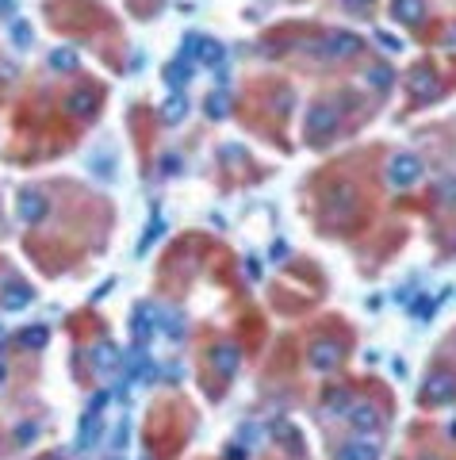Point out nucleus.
<instances>
[{"instance_id": "aec40b11", "label": "nucleus", "mask_w": 456, "mask_h": 460, "mask_svg": "<svg viewBox=\"0 0 456 460\" xmlns=\"http://www.w3.org/2000/svg\"><path fill=\"white\" fill-rule=\"evenodd\" d=\"M196 62H204V65H211V69H215V65L226 62V46L218 39H204V43H199V58Z\"/></svg>"}, {"instance_id": "473e14b6", "label": "nucleus", "mask_w": 456, "mask_h": 460, "mask_svg": "<svg viewBox=\"0 0 456 460\" xmlns=\"http://www.w3.org/2000/svg\"><path fill=\"white\" fill-rule=\"evenodd\" d=\"M376 39L384 43V50H403V39H395V35H387V31H379Z\"/></svg>"}, {"instance_id": "e433bc0d", "label": "nucleus", "mask_w": 456, "mask_h": 460, "mask_svg": "<svg viewBox=\"0 0 456 460\" xmlns=\"http://www.w3.org/2000/svg\"><path fill=\"white\" fill-rule=\"evenodd\" d=\"M341 4H345V8H353V12H365V8L372 4V0H341Z\"/></svg>"}, {"instance_id": "a211bd4d", "label": "nucleus", "mask_w": 456, "mask_h": 460, "mask_svg": "<svg viewBox=\"0 0 456 460\" xmlns=\"http://www.w3.org/2000/svg\"><path fill=\"white\" fill-rule=\"evenodd\" d=\"M188 116V96L184 92H173V96L161 104V123H180Z\"/></svg>"}, {"instance_id": "2eb2a0df", "label": "nucleus", "mask_w": 456, "mask_h": 460, "mask_svg": "<svg viewBox=\"0 0 456 460\" xmlns=\"http://www.w3.org/2000/svg\"><path fill=\"white\" fill-rule=\"evenodd\" d=\"M391 16L403 23H422L426 20V0H391Z\"/></svg>"}, {"instance_id": "4468645a", "label": "nucleus", "mask_w": 456, "mask_h": 460, "mask_svg": "<svg viewBox=\"0 0 456 460\" xmlns=\"http://www.w3.org/2000/svg\"><path fill=\"white\" fill-rule=\"evenodd\" d=\"M65 108H69V116H77V119H92L96 116V96H92V89H77V92H69Z\"/></svg>"}, {"instance_id": "9b49d317", "label": "nucleus", "mask_w": 456, "mask_h": 460, "mask_svg": "<svg viewBox=\"0 0 456 460\" xmlns=\"http://www.w3.org/2000/svg\"><path fill=\"white\" fill-rule=\"evenodd\" d=\"M150 318H161V322H154L161 334H169L173 342H180L184 337V318H180V311H173V307H146Z\"/></svg>"}, {"instance_id": "2f4dec72", "label": "nucleus", "mask_w": 456, "mask_h": 460, "mask_svg": "<svg viewBox=\"0 0 456 460\" xmlns=\"http://www.w3.org/2000/svg\"><path fill=\"white\" fill-rule=\"evenodd\" d=\"M161 173H169V176L180 173V157L177 154H165V157H161Z\"/></svg>"}, {"instance_id": "20e7f679", "label": "nucleus", "mask_w": 456, "mask_h": 460, "mask_svg": "<svg viewBox=\"0 0 456 460\" xmlns=\"http://www.w3.org/2000/svg\"><path fill=\"white\" fill-rule=\"evenodd\" d=\"M456 399V372L449 369H437L430 380H426V388H422V403H452Z\"/></svg>"}, {"instance_id": "39448f33", "label": "nucleus", "mask_w": 456, "mask_h": 460, "mask_svg": "<svg viewBox=\"0 0 456 460\" xmlns=\"http://www.w3.org/2000/svg\"><path fill=\"white\" fill-rule=\"evenodd\" d=\"M307 364L315 372H330L341 364V342H334V337H318V342H311L307 349Z\"/></svg>"}, {"instance_id": "7c9ffc66", "label": "nucleus", "mask_w": 456, "mask_h": 460, "mask_svg": "<svg viewBox=\"0 0 456 460\" xmlns=\"http://www.w3.org/2000/svg\"><path fill=\"white\" fill-rule=\"evenodd\" d=\"M161 230H165V223H161V219H154V223H150V234H146V238H142V246H138V249H146L150 242H157V238H161Z\"/></svg>"}, {"instance_id": "7ed1b4c3", "label": "nucleus", "mask_w": 456, "mask_h": 460, "mask_svg": "<svg viewBox=\"0 0 456 460\" xmlns=\"http://www.w3.org/2000/svg\"><path fill=\"white\" fill-rule=\"evenodd\" d=\"M360 46H365V39L353 31H330L326 39H322V58L326 62H345V58H357L360 54Z\"/></svg>"}, {"instance_id": "72a5a7b5", "label": "nucleus", "mask_w": 456, "mask_h": 460, "mask_svg": "<svg viewBox=\"0 0 456 460\" xmlns=\"http://www.w3.org/2000/svg\"><path fill=\"white\" fill-rule=\"evenodd\" d=\"M127 441H130V426H127V422H123V426L116 430V437H111V445H116V449H123V445H127Z\"/></svg>"}, {"instance_id": "1a4fd4ad", "label": "nucleus", "mask_w": 456, "mask_h": 460, "mask_svg": "<svg viewBox=\"0 0 456 460\" xmlns=\"http://www.w3.org/2000/svg\"><path fill=\"white\" fill-rule=\"evenodd\" d=\"M345 422L357 430V434H376V430H379V410L372 407V403H353Z\"/></svg>"}, {"instance_id": "f257e3e1", "label": "nucleus", "mask_w": 456, "mask_h": 460, "mask_svg": "<svg viewBox=\"0 0 456 460\" xmlns=\"http://www.w3.org/2000/svg\"><path fill=\"white\" fill-rule=\"evenodd\" d=\"M338 130V108L334 104H311L307 108V123H303V135L311 142H326Z\"/></svg>"}, {"instance_id": "bb28decb", "label": "nucleus", "mask_w": 456, "mask_h": 460, "mask_svg": "<svg viewBox=\"0 0 456 460\" xmlns=\"http://www.w3.org/2000/svg\"><path fill=\"white\" fill-rule=\"evenodd\" d=\"M199 43H204V35H184V43H180L184 50H180V58H184V62H196V58H199Z\"/></svg>"}, {"instance_id": "c756f323", "label": "nucleus", "mask_w": 456, "mask_h": 460, "mask_svg": "<svg viewBox=\"0 0 456 460\" xmlns=\"http://www.w3.org/2000/svg\"><path fill=\"white\" fill-rule=\"evenodd\" d=\"M441 200L449 203V208L456 203V176H445V181H441Z\"/></svg>"}, {"instance_id": "cd10ccee", "label": "nucleus", "mask_w": 456, "mask_h": 460, "mask_svg": "<svg viewBox=\"0 0 456 460\" xmlns=\"http://www.w3.org/2000/svg\"><path fill=\"white\" fill-rule=\"evenodd\" d=\"M35 437H39V422H20V426H16V441H20V445H31Z\"/></svg>"}, {"instance_id": "c85d7f7f", "label": "nucleus", "mask_w": 456, "mask_h": 460, "mask_svg": "<svg viewBox=\"0 0 456 460\" xmlns=\"http://www.w3.org/2000/svg\"><path fill=\"white\" fill-rule=\"evenodd\" d=\"M108 399H111V396H108V391H96V396H92V399H89V410H84V415H92V418H100V410H104V407H108Z\"/></svg>"}, {"instance_id": "f704fd0d", "label": "nucleus", "mask_w": 456, "mask_h": 460, "mask_svg": "<svg viewBox=\"0 0 456 460\" xmlns=\"http://www.w3.org/2000/svg\"><path fill=\"white\" fill-rule=\"evenodd\" d=\"M414 315H418V318H430V315H433V303H430V299H418V303H414Z\"/></svg>"}, {"instance_id": "b1692460", "label": "nucleus", "mask_w": 456, "mask_h": 460, "mask_svg": "<svg viewBox=\"0 0 456 460\" xmlns=\"http://www.w3.org/2000/svg\"><path fill=\"white\" fill-rule=\"evenodd\" d=\"M20 342L27 345V349H46V342H50V330H46V326H27Z\"/></svg>"}, {"instance_id": "6ab92c4d", "label": "nucleus", "mask_w": 456, "mask_h": 460, "mask_svg": "<svg viewBox=\"0 0 456 460\" xmlns=\"http://www.w3.org/2000/svg\"><path fill=\"white\" fill-rule=\"evenodd\" d=\"M154 330H157V326L150 322V311H146V307H138L135 318H130V334H135V345H146L150 337H154Z\"/></svg>"}, {"instance_id": "423d86ee", "label": "nucleus", "mask_w": 456, "mask_h": 460, "mask_svg": "<svg viewBox=\"0 0 456 460\" xmlns=\"http://www.w3.org/2000/svg\"><path fill=\"white\" fill-rule=\"evenodd\" d=\"M46 211H50V200L39 192V189H23L20 192V203H16V215L27 223V227H35V223L46 219Z\"/></svg>"}, {"instance_id": "5701e85b", "label": "nucleus", "mask_w": 456, "mask_h": 460, "mask_svg": "<svg viewBox=\"0 0 456 460\" xmlns=\"http://www.w3.org/2000/svg\"><path fill=\"white\" fill-rule=\"evenodd\" d=\"M365 77H368V84H372V89H379V92H384V89H391L395 73L387 69V65H368V73H365Z\"/></svg>"}, {"instance_id": "c9c22d12", "label": "nucleus", "mask_w": 456, "mask_h": 460, "mask_svg": "<svg viewBox=\"0 0 456 460\" xmlns=\"http://www.w3.org/2000/svg\"><path fill=\"white\" fill-rule=\"evenodd\" d=\"M16 16V0H0V20H12Z\"/></svg>"}, {"instance_id": "412c9836", "label": "nucleus", "mask_w": 456, "mask_h": 460, "mask_svg": "<svg viewBox=\"0 0 456 460\" xmlns=\"http://www.w3.org/2000/svg\"><path fill=\"white\" fill-rule=\"evenodd\" d=\"M104 434V426H100V418H92V415H84L81 418V434H77V449H92L100 441Z\"/></svg>"}, {"instance_id": "393cba45", "label": "nucleus", "mask_w": 456, "mask_h": 460, "mask_svg": "<svg viewBox=\"0 0 456 460\" xmlns=\"http://www.w3.org/2000/svg\"><path fill=\"white\" fill-rule=\"evenodd\" d=\"M12 43L20 46V50H31V43H35V31H31V23L16 20V23H12Z\"/></svg>"}, {"instance_id": "f3484780", "label": "nucleus", "mask_w": 456, "mask_h": 460, "mask_svg": "<svg viewBox=\"0 0 456 460\" xmlns=\"http://www.w3.org/2000/svg\"><path fill=\"white\" fill-rule=\"evenodd\" d=\"M406 89L414 92V96H437V81H433V73L430 69H414L411 77H406Z\"/></svg>"}, {"instance_id": "4be33fe9", "label": "nucleus", "mask_w": 456, "mask_h": 460, "mask_svg": "<svg viewBox=\"0 0 456 460\" xmlns=\"http://www.w3.org/2000/svg\"><path fill=\"white\" fill-rule=\"evenodd\" d=\"M204 108H207V116H211V119H226V116H230V96H226V92H211Z\"/></svg>"}, {"instance_id": "4c0bfd02", "label": "nucleus", "mask_w": 456, "mask_h": 460, "mask_svg": "<svg viewBox=\"0 0 456 460\" xmlns=\"http://www.w3.org/2000/svg\"><path fill=\"white\" fill-rule=\"evenodd\" d=\"M4 383H8V364L0 361V388H4Z\"/></svg>"}, {"instance_id": "a878e982", "label": "nucleus", "mask_w": 456, "mask_h": 460, "mask_svg": "<svg viewBox=\"0 0 456 460\" xmlns=\"http://www.w3.org/2000/svg\"><path fill=\"white\" fill-rule=\"evenodd\" d=\"M50 65L54 69H77V54L73 50H50Z\"/></svg>"}, {"instance_id": "f03ea898", "label": "nucleus", "mask_w": 456, "mask_h": 460, "mask_svg": "<svg viewBox=\"0 0 456 460\" xmlns=\"http://www.w3.org/2000/svg\"><path fill=\"white\" fill-rule=\"evenodd\" d=\"M426 165L418 154H395L391 162H387V181L395 184V189H411V184L422 181Z\"/></svg>"}, {"instance_id": "dca6fc26", "label": "nucleus", "mask_w": 456, "mask_h": 460, "mask_svg": "<svg viewBox=\"0 0 456 460\" xmlns=\"http://www.w3.org/2000/svg\"><path fill=\"white\" fill-rule=\"evenodd\" d=\"M165 81H169V89H173V92H180L188 81H192V62H184V58L169 62L165 65Z\"/></svg>"}, {"instance_id": "58836bf2", "label": "nucleus", "mask_w": 456, "mask_h": 460, "mask_svg": "<svg viewBox=\"0 0 456 460\" xmlns=\"http://www.w3.org/2000/svg\"><path fill=\"white\" fill-rule=\"evenodd\" d=\"M111 460H123V456H111Z\"/></svg>"}, {"instance_id": "9d476101", "label": "nucleus", "mask_w": 456, "mask_h": 460, "mask_svg": "<svg viewBox=\"0 0 456 460\" xmlns=\"http://www.w3.org/2000/svg\"><path fill=\"white\" fill-rule=\"evenodd\" d=\"M211 364H215L218 376H234L238 364H242V349H238V345H230V342L215 345V349H211Z\"/></svg>"}, {"instance_id": "6e6552de", "label": "nucleus", "mask_w": 456, "mask_h": 460, "mask_svg": "<svg viewBox=\"0 0 456 460\" xmlns=\"http://www.w3.org/2000/svg\"><path fill=\"white\" fill-rule=\"evenodd\" d=\"M89 361H92V369H96V372H116L119 364H123V353H119L116 342H108V337H104V342H96L89 349Z\"/></svg>"}, {"instance_id": "0eeeda50", "label": "nucleus", "mask_w": 456, "mask_h": 460, "mask_svg": "<svg viewBox=\"0 0 456 460\" xmlns=\"http://www.w3.org/2000/svg\"><path fill=\"white\" fill-rule=\"evenodd\" d=\"M334 460H379V445L368 434L349 437V441H341V445H338Z\"/></svg>"}, {"instance_id": "f8f14e48", "label": "nucleus", "mask_w": 456, "mask_h": 460, "mask_svg": "<svg viewBox=\"0 0 456 460\" xmlns=\"http://www.w3.org/2000/svg\"><path fill=\"white\" fill-rule=\"evenodd\" d=\"M35 292L27 284H20V280H12V284L0 292V311H23V307H31Z\"/></svg>"}, {"instance_id": "ddd939ff", "label": "nucleus", "mask_w": 456, "mask_h": 460, "mask_svg": "<svg viewBox=\"0 0 456 460\" xmlns=\"http://www.w3.org/2000/svg\"><path fill=\"white\" fill-rule=\"evenodd\" d=\"M349 407H353V396H349L345 388H330L326 396H322V410H326L330 418H345Z\"/></svg>"}]
</instances>
